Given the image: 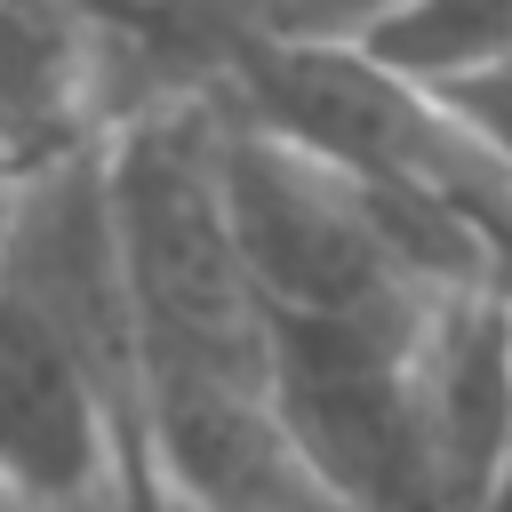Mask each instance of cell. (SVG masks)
I'll use <instances>...</instances> for the list:
<instances>
[{"instance_id":"obj_5","label":"cell","mask_w":512,"mask_h":512,"mask_svg":"<svg viewBox=\"0 0 512 512\" xmlns=\"http://www.w3.org/2000/svg\"><path fill=\"white\" fill-rule=\"evenodd\" d=\"M440 96L480 128V144L512 168V64H488V72H464V80H440Z\"/></svg>"},{"instance_id":"obj_2","label":"cell","mask_w":512,"mask_h":512,"mask_svg":"<svg viewBox=\"0 0 512 512\" xmlns=\"http://www.w3.org/2000/svg\"><path fill=\"white\" fill-rule=\"evenodd\" d=\"M512 424V288L448 280L408 336V432L432 512H480L488 464Z\"/></svg>"},{"instance_id":"obj_3","label":"cell","mask_w":512,"mask_h":512,"mask_svg":"<svg viewBox=\"0 0 512 512\" xmlns=\"http://www.w3.org/2000/svg\"><path fill=\"white\" fill-rule=\"evenodd\" d=\"M352 48H368L400 80L440 88V80L512 64V0H400L376 24H360Z\"/></svg>"},{"instance_id":"obj_1","label":"cell","mask_w":512,"mask_h":512,"mask_svg":"<svg viewBox=\"0 0 512 512\" xmlns=\"http://www.w3.org/2000/svg\"><path fill=\"white\" fill-rule=\"evenodd\" d=\"M136 352L120 496L168 480L208 512H328L272 416V336L216 184V104H152L96 144Z\"/></svg>"},{"instance_id":"obj_6","label":"cell","mask_w":512,"mask_h":512,"mask_svg":"<svg viewBox=\"0 0 512 512\" xmlns=\"http://www.w3.org/2000/svg\"><path fill=\"white\" fill-rule=\"evenodd\" d=\"M480 512H512V424H504V448L488 464V488H480Z\"/></svg>"},{"instance_id":"obj_4","label":"cell","mask_w":512,"mask_h":512,"mask_svg":"<svg viewBox=\"0 0 512 512\" xmlns=\"http://www.w3.org/2000/svg\"><path fill=\"white\" fill-rule=\"evenodd\" d=\"M248 32H280V40H352L360 24H376L400 0H232Z\"/></svg>"},{"instance_id":"obj_7","label":"cell","mask_w":512,"mask_h":512,"mask_svg":"<svg viewBox=\"0 0 512 512\" xmlns=\"http://www.w3.org/2000/svg\"><path fill=\"white\" fill-rule=\"evenodd\" d=\"M120 512H208V504H192V496H176L168 480H152V488H136V496H120Z\"/></svg>"}]
</instances>
